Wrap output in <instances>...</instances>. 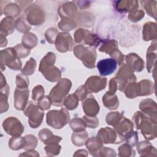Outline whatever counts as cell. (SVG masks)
Returning <instances> with one entry per match:
<instances>
[{
	"label": "cell",
	"instance_id": "18",
	"mask_svg": "<svg viewBox=\"0 0 157 157\" xmlns=\"http://www.w3.org/2000/svg\"><path fill=\"white\" fill-rule=\"evenodd\" d=\"M127 65L132 72H140L144 67V61L136 53H129L126 56Z\"/></svg>",
	"mask_w": 157,
	"mask_h": 157
},
{
	"label": "cell",
	"instance_id": "33",
	"mask_svg": "<svg viewBox=\"0 0 157 157\" xmlns=\"http://www.w3.org/2000/svg\"><path fill=\"white\" fill-rule=\"evenodd\" d=\"M4 14L7 15L8 17H16L20 14L21 8L20 6L17 4L10 3L7 4L4 10Z\"/></svg>",
	"mask_w": 157,
	"mask_h": 157
},
{
	"label": "cell",
	"instance_id": "3",
	"mask_svg": "<svg viewBox=\"0 0 157 157\" xmlns=\"http://www.w3.org/2000/svg\"><path fill=\"white\" fill-rule=\"evenodd\" d=\"M69 121V113L68 111L62 108L59 110H50L47 113V124L55 128L61 129Z\"/></svg>",
	"mask_w": 157,
	"mask_h": 157
},
{
	"label": "cell",
	"instance_id": "17",
	"mask_svg": "<svg viewBox=\"0 0 157 157\" xmlns=\"http://www.w3.org/2000/svg\"><path fill=\"white\" fill-rule=\"evenodd\" d=\"M140 109L147 116L151 117L156 120V102L151 99H145L140 102Z\"/></svg>",
	"mask_w": 157,
	"mask_h": 157
},
{
	"label": "cell",
	"instance_id": "2",
	"mask_svg": "<svg viewBox=\"0 0 157 157\" xmlns=\"http://www.w3.org/2000/svg\"><path fill=\"white\" fill-rule=\"evenodd\" d=\"M72 86L71 82L67 78H62L50 91L49 98L52 104L56 106L63 105L64 100Z\"/></svg>",
	"mask_w": 157,
	"mask_h": 157
},
{
	"label": "cell",
	"instance_id": "38",
	"mask_svg": "<svg viewBox=\"0 0 157 157\" xmlns=\"http://www.w3.org/2000/svg\"><path fill=\"white\" fill-rule=\"evenodd\" d=\"M78 100V98L75 94H69L64 99L63 104L66 109L69 110H73L77 107Z\"/></svg>",
	"mask_w": 157,
	"mask_h": 157
},
{
	"label": "cell",
	"instance_id": "12",
	"mask_svg": "<svg viewBox=\"0 0 157 157\" xmlns=\"http://www.w3.org/2000/svg\"><path fill=\"white\" fill-rule=\"evenodd\" d=\"M107 85V79L99 76H91L89 77L83 85L89 93H98L103 90Z\"/></svg>",
	"mask_w": 157,
	"mask_h": 157
},
{
	"label": "cell",
	"instance_id": "53",
	"mask_svg": "<svg viewBox=\"0 0 157 157\" xmlns=\"http://www.w3.org/2000/svg\"><path fill=\"white\" fill-rule=\"evenodd\" d=\"M51 104H52L51 100L49 96H44L43 97H42L38 101V103H37L38 107L42 110L49 109L51 106Z\"/></svg>",
	"mask_w": 157,
	"mask_h": 157
},
{
	"label": "cell",
	"instance_id": "55",
	"mask_svg": "<svg viewBox=\"0 0 157 157\" xmlns=\"http://www.w3.org/2000/svg\"><path fill=\"white\" fill-rule=\"evenodd\" d=\"M38 136L40 140L45 144L53 136V134L49 129H43L39 131Z\"/></svg>",
	"mask_w": 157,
	"mask_h": 157
},
{
	"label": "cell",
	"instance_id": "32",
	"mask_svg": "<svg viewBox=\"0 0 157 157\" xmlns=\"http://www.w3.org/2000/svg\"><path fill=\"white\" fill-rule=\"evenodd\" d=\"M37 44V38L35 34L31 33L25 34L22 38V44L28 48H33Z\"/></svg>",
	"mask_w": 157,
	"mask_h": 157
},
{
	"label": "cell",
	"instance_id": "54",
	"mask_svg": "<svg viewBox=\"0 0 157 157\" xmlns=\"http://www.w3.org/2000/svg\"><path fill=\"white\" fill-rule=\"evenodd\" d=\"M44 90L42 85H37L33 90L32 99L34 101H39L44 96Z\"/></svg>",
	"mask_w": 157,
	"mask_h": 157
},
{
	"label": "cell",
	"instance_id": "43",
	"mask_svg": "<svg viewBox=\"0 0 157 157\" xmlns=\"http://www.w3.org/2000/svg\"><path fill=\"white\" fill-rule=\"evenodd\" d=\"M36 65H37V63L36 60L34 58H31L29 60L26 62L24 67L21 69L22 74L23 75H32L35 71Z\"/></svg>",
	"mask_w": 157,
	"mask_h": 157
},
{
	"label": "cell",
	"instance_id": "19",
	"mask_svg": "<svg viewBox=\"0 0 157 157\" xmlns=\"http://www.w3.org/2000/svg\"><path fill=\"white\" fill-rule=\"evenodd\" d=\"M77 7L73 2H67L58 8V13L61 18H74L77 14Z\"/></svg>",
	"mask_w": 157,
	"mask_h": 157
},
{
	"label": "cell",
	"instance_id": "45",
	"mask_svg": "<svg viewBox=\"0 0 157 157\" xmlns=\"http://www.w3.org/2000/svg\"><path fill=\"white\" fill-rule=\"evenodd\" d=\"M58 31L56 28H48L45 33V36L47 41L50 44H53L55 42L56 37L58 35Z\"/></svg>",
	"mask_w": 157,
	"mask_h": 157
},
{
	"label": "cell",
	"instance_id": "26",
	"mask_svg": "<svg viewBox=\"0 0 157 157\" xmlns=\"http://www.w3.org/2000/svg\"><path fill=\"white\" fill-rule=\"evenodd\" d=\"M102 141L98 137H94L88 139L86 144L90 153L93 156H96V153H98L102 147Z\"/></svg>",
	"mask_w": 157,
	"mask_h": 157
},
{
	"label": "cell",
	"instance_id": "21",
	"mask_svg": "<svg viewBox=\"0 0 157 157\" xmlns=\"http://www.w3.org/2000/svg\"><path fill=\"white\" fill-rule=\"evenodd\" d=\"M114 128L117 134L124 137L127 134L133 131V124L129 120L123 117L114 126Z\"/></svg>",
	"mask_w": 157,
	"mask_h": 157
},
{
	"label": "cell",
	"instance_id": "51",
	"mask_svg": "<svg viewBox=\"0 0 157 157\" xmlns=\"http://www.w3.org/2000/svg\"><path fill=\"white\" fill-rule=\"evenodd\" d=\"M82 119L83 120L86 126L90 127L91 128H96L99 125V120L94 117L85 115L83 117Z\"/></svg>",
	"mask_w": 157,
	"mask_h": 157
},
{
	"label": "cell",
	"instance_id": "47",
	"mask_svg": "<svg viewBox=\"0 0 157 157\" xmlns=\"http://www.w3.org/2000/svg\"><path fill=\"white\" fill-rule=\"evenodd\" d=\"M28 78L25 75L19 74L16 77L17 88H27L29 85Z\"/></svg>",
	"mask_w": 157,
	"mask_h": 157
},
{
	"label": "cell",
	"instance_id": "25",
	"mask_svg": "<svg viewBox=\"0 0 157 157\" xmlns=\"http://www.w3.org/2000/svg\"><path fill=\"white\" fill-rule=\"evenodd\" d=\"M137 150L141 156H155L156 155V148L147 141H142L137 146Z\"/></svg>",
	"mask_w": 157,
	"mask_h": 157
},
{
	"label": "cell",
	"instance_id": "28",
	"mask_svg": "<svg viewBox=\"0 0 157 157\" xmlns=\"http://www.w3.org/2000/svg\"><path fill=\"white\" fill-rule=\"evenodd\" d=\"M15 23L16 21H15L14 19L11 17H6L4 18L1 23V33H4L5 35L11 34L16 27Z\"/></svg>",
	"mask_w": 157,
	"mask_h": 157
},
{
	"label": "cell",
	"instance_id": "20",
	"mask_svg": "<svg viewBox=\"0 0 157 157\" xmlns=\"http://www.w3.org/2000/svg\"><path fill=\"white\" fill-rule=\"evenodd\" d=\"M39 71L42 72L47 80L50 82H57L60 80L61 77L60 70L54 65L45 67Z\"/></svg>",
	"mask_w": 157,
	"mask_h": 157
},
{
	"label": "cell",
	"instance_id": "50",
	"mask_svg": "<svg viewBox=\"0 0 157 157\" xmlns=\"http://www.w3.org/2000/svg\"><path fill=\"white\" fill-rule=\"evenodd\" d=\"M45 150L46 151L47 155L49 156L56 155L59 153L61 150V146L58 145V144H52L47 145L45 147Z\"/></svg>",
	"mask_w": 157,
	"mask_h": 157
},
{
	"label": "cell",
	"instance_id": "13",
	"mask_svg": "<svg viewBox=\"0 0 157 157\" xmlns=\"http://www.w3.org/2000/svg\"><path fill=\"white\" fill-rule=\"evenodd\" d=\"M55 44L58 51L66 52L72 50L74 43L72 38L69 33H61L58 34Z\"/></svg>",
	"mask_w": 157,
	"mask_h": 157
},
{
	"label": "cell",
	"instance_id": "39",
	"mask_svg": "<svg viewBox=\"0 0 157 157\" xmlns=\"http://www.w3.org/2000/svg\"><path fill=\"white\" fill-rule=\"evenodd\" d=\"M25 145V137L14 136L9 140V147L12 150H19L23 148Z\"/></svg>",
	"mask_w": 157,
	"mask_h": 157
},
{
	"label": "cell",
	"instance_id": "16",
	"mask_svg": "<svg viewBox=\"0 0 157 157\" xmlns=\"http://www.w3.org/2000/svg\"><path fill=\"white\" fill-rule=\"evenodd\" d=\"M82 102L83 110L86 115L95 117L99 111V105L94 98L90 95L86 97Z\"/></svg>",
	"mask_w": 157,
	"mask_h": 157
},
{
	"label": "cell",
	"instance_id": "24",
	"mask_svg": "<svg viewBox=\"0 0 157 157\" xmlns=\"http://www.w3.org/2000/svg\"><path fill=\"white\" fill-rule=\"evenodd\" d=\"M138 3L137 1H120L117 2L115 8L121 12H131L138 8Z\"/></svg>",
	"mask_w": 157,
	"mask_h": 157
},
{
	"label": "cell",
	"instance_id": "56",
	"mask_svg": "<svg viewBox=\"0 0 157 157\" xmlns=\"http://www.w3.org/2000/svg\"><path fill=\"white\" fill-rule=\"evenodd\" d=\"M110 55L113 58V59H114L117 61V63H118V64H122V63H123L124 55L118 49L114 50Z\"/></svg>",
	"mask_w": 157,
	"mask_h": 157
},
{
	"label": "cell",
	"instance_id": "57",
	"mask_svg": "<svg viewBox=\"0 0 157 157\" xmlns=\"http://www.w3.org/2000/svg\"><path fill=\"white\" fill-rule=\"evenodd\" d=\"M87 93L88 92L85 90L84 86L82 85L77 90V91L75 92L74 94L77 96L79 100L83 101L86 97Z\"/></svg>",
	"mask_w": 157,
	"mask_h": 157
},
{
	"label": "cell",
	"instance_id": "44",
	"mask_svg": "<svg viewBox=\"0 0 157 157\" xmlns=\"http://www.w3.org/2000/svg\"><path fill=\"white\" fill-rule=\"evenodd\" d=\"M24 137L25 140V145L23 148L25 150H30L36 147L37 144V140L35 136L30 134V135H26Z\"/></svg>",
	"mask_w": 157,
	"mask_h": 157
},
{
	"label": "cell",
	"instance_id": "49",
	"mask_svg": "<svg viewBox=\"0 0 157 157\" xmlns=\"http://www.w3.org/2000/svg\"><path fill=\"white\" fill-rule=\"evenodd\" d=\"M144 17V12L141 9H136L134 10L133 11L129 12L128 18L129 19L133 21V22H137L139 20H140L141 18H142Z\"/></svg>",
	"mask_w": 157,
	"mask_h": 157
},
{
	"label": "cell",
	"instance_id": "30",
	"mask_svg": "<svg viewBox=\"0 0 157 157\" xmlns=\"http://www.w3.org/2000/svg\"><path fill=\"white\" fill-rule=\"evenodd\" d=\"M88 139V134L86 131L74 132L72 135V143L77 146H82L86 144Z\"/></svg>",
	"mask_w": 157,
	"mask_h": 157
},
{
	"label": "cell",
	"instance_id": "48",
	"mask_svg": "<svg viewBox=\"0 0 157 157\" xmlns=\"http://www.w3.org/2000/svg\"><path fill=\"white\" fill-rule=\"evenodd\" d=\"M119 156H135L134 150L128 145L123 144L120 147L118 148Z\"/></svg>",
	"mask_w": 157,
	"mask_h": 157
},
{
	"label": "cell",
	"instance_id": "10",
	"mask_svg": "<svg viewBox=\"0 0 157 157\" xmlns=\"http://www.w3.org/2000/svg\"><path fill=\"white\" fill-rule=\"evenodd\" d=\"M98 137L105 144H120L124 140V137L117 134L113 129L105 127L101 129Z\"/></svg>",
	"mask_w": 157,
	"mask_h": 157
},
{
	"label": "cell",
	"instance_id": "31",
	"mask_svg": "<svg viewBox=\"0 0 157 157\" xmlns=\"http://www.w3.org/2000/svg\"><path fill=\"white\" fill-rule=\"evenodd\" d=\"M123 92H124L126 96L129 99L134 98L137 96H139V94L138 83H136V82L129 83L125 87Z\"/></svg>",
	"mask_w": 157,
	"mask_h": 157
},
{
	"label": "cell",
	"instance_id": "34",
	"mask_svg": "<svg viewBox=\"0 0 157 157\" xmlns=\"http://www.w3.org/2000/svg\"><path fill=\"white\" fill-rule=\"evenodd\" d=\"M58 27L63 31H71L76 27V23L74 18H63L58 23Z\"/></svg>",
	"mask_w": 157,
	"mask_h": 157
},
{
	"label": "cell",
	"instance_id": "23",
	"mask_svg": "<svg viewBox=\"0 0 157 157\" xmlns=\"http://www.w3.org/2000/svg\"><path fill=\"white\" fill-rule=\"evenodd\" d=\"M156 34V24L155 23L148 22L145 23L143 29V39L144 40H155Z\"/></svg>",
	"mask_w": 157,
	"mask_h": 157
},
{
	"label": "cell",
	"instance_id": "5",
	"mask_svg": "<svg viewBox=\"0 0 157 157\" xmlns=\"http://www.w3.org/2000/svg\"><path fill=\"white\" fill-rule=\"evenodd\" d=\"M24 115L28 117L29 125L32 128H36L40 125L44 113L35 102L30 101L25 109Z\"/></svg>",
	"mask_w": 157,
	"mask_h": 157
},
{
	"label": "cell",
	"instance_id": "8",
	"mask_svg": "<svg viewBox=\"0 0 157 157\" xmlns=\"http://www.w3.org/2000/svg\"><path fill=\"white\" fill-rule=\"evenodd\" d=\"M115 79L119 83V90L123 91L129 83L136 82V77L127 64H123L115 75Z\"/></svg>",
	"mask_w": 157,
	"mask_h": 157
},
{
	"label": "cell",
	"instance_id": "52",
	"mask_svg": "<svg viewBox=\"0 0 157 157\" xmlns=\"http://www.w3.org/2000/svg\"><path fill=\"white\" fill-rule=\"evenodd\" d=\"M124 139L128 144L134 147L138 143V133L136 131L133 132L132 131L124 136Z\"/></svg>",
	"mask_w": 157,
	"mask_h": 157
},
{
	"label": "cell",
	"instance_id": "40",
	"mask_svg": "<svg viewBox=\"0 0 157 157\" xmlns=\"http://www.w3.org/2000/svg\"><path fill=\"white\" fill-rule=\"evenodd\" d=\"M70 126L74 132L84 131L86 127L83 120L79 118H73L70 122Z\"/></svg>",
	"mask_w": 157,
	"mask_h": 157
},
{
	"label": "cell",
	"instance_id": "22",
	"mask_svg": "<svg viewBox=\"0 0 157 157\" xmlns=\"http://www.w3.org/2000/svg\"><path fill=\"white\" fill-rule=\"evenodd\" d=\"M156 58V42L155 41L148 47L147 52V68L149 72L155 69Z\"/></svg>",
	"mask_w": 157,
	"mask_h": 157
},
{
	"label": "cell",
	"instance_id": "36",
	"mask_svg": "<svg viewBox=\"0 0 157 157\" xmlns=\"http://www.w3.org/2000/svg\"><path fill=\"white\" fill-rule=\"evenodd\" d=\"M79 17H78V23L80 24V25L85 26L87 27H91L92 26V24L94 21H90L88 20H92L94 19L93 15L91 13L88 12H83L79 13Z\"/></svg>",
	"mask_w": 157,
	"mask_h": 157
},
{
	"label": "cell",
	"instance_id": "42",
	"mask_svg": "<svg viewBox=\"0 0 157 157\" xmlns=\"http://www.w3.org/2000/svg\"><path fill=\"white\" fill-rule=\"evenodd\" d=\"M123 117V114L118 112H110L109 114H107L106 117L107 123L114 127Z\"/></svg>",
	"mask_w": 157,
	"mask_h": 157
},
{
	"label": "cell",
	"instance_id": "27",
	"mask_svg": "<svg viewBox=\"0 0 157 157\" xmlns=\"http://www.w3.org/2000/svg\"><path fill=\"white\" fill-rule=\"evenodd\" d=\"M139 96H148L153 93V83L150 80H143L138 83Z\"/></svg>",
	"mask_w": 157,
	"mask_h": 157
},
{
	"label": "cell",
	"instance_id": "58",
	"mask_svg": "<svg viewBox=\"0 0 157 157\" xmlns=\"http://www.w3.org/2000/svg\"><path fill=\"white\" fill-rule=\"evenodd\" d=\"M117 88L118 84L116 80L115 79V78H111L109 82V90L107 91V93L110 94H113L115 93Z\"/></svg>",
	"mask_w": 157,
	"mask_h": 157
},
{
	"label": "cell",
	"instance_id": "37",
	"mask_svg": "<svg viewBox=\"0 0 157 157\" xmlns=\"http://www.w3.org/2000/svg\"><path fill=\"white\" fill-rule=\"evenodd\" d=\"M142 4L143 5L144 7L146 10L147 13L153 17L154 18H156V1H140Z\"/></svg>",
	"mask_w": 157,
	"mask_h": 157
},
{
	"label": "cell",
	"instance_id": "15",
	"mask_svg": "<svg viewBox=\"0 0 157 157\" xmlns=\"http://www.w3.org/2000/svg\"><path fill=\"white\" fill-rule=\"evenodd\" d=\"M117 63L113 58L100 60L97 64V68L101 75L105 76L112 74L117 69Z\"/></svg>",
	"mask_w": 157,
	"mask_h": 157
},
{
	"label": "cell",
	"instance_id": "11",
	"mask_svg": "<svg viewBox=\"0 0 157 157\" xmlns=\"http://www.w3.org/2000/svg\"><path fill=\"white\" fill-rule=\"evenodd\" d=\"M2 126L7 134L13 136H20L24 130L23 124L15 117H8L4 121Z\"/></svg>",
	"mask_w": 157,
	"mask_h": 157
},
{
	"label": "cell",
	"instance_id": "6",
	"mask_svg": "<svg viewBox=\"0 0 157 157\" xmlns=\"http://www.w3.org/2000/svg\"><path fill=\"white\" fill-rule=\"evenodd\" d=\"M1 66H7L11 69L19 70L21 67V62L17 56L14 48H8L1 52Z\"/></svg>",
	"mask_w": 157,
	"mask_h": 157
},
{
	"label": "cell",
	"instance_id": "41",
	"mask_svg": "<svg viewBox=\"0 0 157 157\" xmlns=\"http://www.w3.org/2000/svg\"><path fill=\"white\" fill-rule=\"evenodd\" d=\"M28 23V22L24 16H21L20 17L18 18L15 23L17 30L21 33H24L28 32L31 29V26Z\"/></svg>",
	"mask_w": 157,
	"mask_h": 157
},
{
	"label": "cell",
	"instance_id": "46",
	"mask_svg": "<svg viewBox=\"0 0 157 157\" xmlns=\"http://www.w3.org/2000/svg\"><path fill=\"white\" fill-rule=\"evenodd\" d=\"M14 48L16 52L17 55L19 58L27 56L31 52L30 48L26 47L23 44H18V45H16L14 47Z\"/></svg>",
	"mask_w": 157,
	"mask_h": 157
},
{
	"label": "cell",
	"instance_id": "35",
	"mask_svg": "<svg viewBox=\"0 0 157 157\" xmlns=\"http://www.w3.org/2000/svg\"><path fill=\"white\" fill-rule=\"evenodd\" d=\"M118 49V42L115 40H109L104 42L99 51L110 55L114 50Z\"/></svg>",
	"mask_w": 157,
	"mask_h": 157
},
{
	"label": "cell",
	"instance_id": "9",
	"mask_svg": "<svg viewBox=\"0 0 157 157\" xmlns=\"http://www.w3.org/2000/svg\"><path fill=\"white\" fill-rule=\"evenodd\" d=\"M25 17L29 24L40 25L45 21V13L37 4H31L25 12Z\"/></svg>",
	"mask_w": 157,
	"mask_h": 157
},
{
	"label": "cell",
	"instance_id": "14",
	"mask_svg": "<svg viewBox=\"0 0 157 157\" xmlns=\"http://www.w3.org/2000/svg\"><path fill=\"white\" fill-rule=\"evenodd\" d=\"M29 90L27 88H17L14 93V106L18 110L25 109L29 96Z\"/></svg>",
	"mask_w": 157,
	"mask_h": 157
},
{
	"label": "cell",
	"instance_id": "7",
	"mask_svg": "<svg viewBox=\"0 0 157 157\" xmlns=\"http://www.w3.org/2000/svg\"><path fill=\"white\" fill-rule=\"evenodd\" d=\"M74 40L77 44L97 47L101 42V39L95 34L85 29H78L74 34Z\"/></svg>",
	"mask_w": 157,
	"mask_h": 157
},
{
	"label": "cell",
	"instance_id": "4",
	"mask_svg": "<svg viewBox=\"0 0 157 157\" xmlns=\"http://www.w3.org/2000/svg\"><path fill=\"white\" fill-rule=\"evenodd\" d=\"M74 53L86 67H94L96 52L93 47H85L82 45H78L74 47Z\"/></svg>",
	"mask_w": 157,
	"mask_h": 157
},
{
	"label": "cell",
	"instance_id": "29",
	"mask_svg": "<svg viewBox=\"0 0 157 157\" xmlns=\"http://www.w3.org/2000/svg\"><path fill=\"white\" fill-rule=\"evenodd\" d=\"M102 102L104 105L107 109L110 110L116 109L119 105L118 99L115 94H110L106 92L102 97Z\"/></svg>",
	"mask_w": 157,
	"mask_h": 157
},
{
	"label": "cell",
	"instance_id": "1",
	"mask_svg": "<svg viewBox=\"0 0 157 157\" xmlns=\"http://www.w3.org/2000/svg\"><path fill=\"white\" fill-rule=\"evenodd\" d=\"M136 129H141L142 134L148 140H153L156 137V120L137 112L133 117Z\"/></svg>",
	"mask_w": 157,
	"mask_h": 157
}]
</instances>
